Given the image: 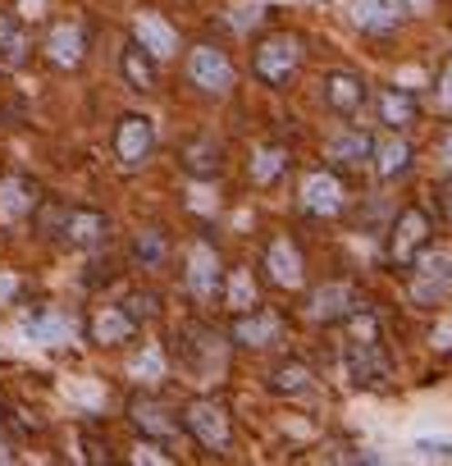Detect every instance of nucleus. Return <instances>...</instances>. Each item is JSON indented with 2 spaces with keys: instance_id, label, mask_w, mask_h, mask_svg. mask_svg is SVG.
<instances>
[{
  "instance_id": "13",
  "label": "nucleus",
  "mask_w": 452,
  "mask_h": 466,
  "mask_svg": "<svg viewBox=\"0 0 452 466\" xmlns=\"http://www.w3.org/2000/svg\"><path fill=\"white\" fill-rule=\"evenodd\" d=\"M343 366H347V375H352L361 389H379V384L393 380V361H388V352H384V339H370V343L347 339Z\"/></svg>"
},
{
  "instance_id": "22",
  "label": "nucleus",
  "mask_w": 452,
  "mask_h": 466,
  "mask_svg": "<svg viewBox=\"0 0 452 466\" xmlns=\"http://www.w3.org/2000/svg\"><path fill=\"white\" fill-rule=\"evenodd\" d=\"M370 101H375V119L384 124V128H411L416 119H420V96L416 92H407V87H379V92H370Z\"/></svg>"
},
{
  "instance_id": "10",
  "label": "nucleus",
  "mask_w": 452,
  "mask_h": 466,
  "mask_svg": "<svg viewBox=\"0 0 452 466\" xmlns=\"http://www.w3.org/2000/svg\"><path fill=\"white\" fill-rule=\"evenodd\" d=\"M51 233L74 252H96L110 238V219L101 210H92V206H69V210H55Z\"/></svg>"
},
{
  "instance_id": "29",
  "label": "nucleus",
  "mask_w": 452,
  "mask_h": 466,
  "mask_svg": "<svg viewBox=\"0 0 452 466\" xmlns=\"http://www.w3.org/2000/svg\"><path fill=\"white\" fill-rule=\"evenodd\" d=\"M33 60V37L15 15H0V69H24Z\"/></svg>"
},
{
  "instance_id": "8",
  "label": "nucleus",
  "mask_w": 452,
  "mask_h": 466,
  "mask_svg": "<svg viewBox=\"0 0 452 466\" xmlns=\"http://www.w3.org/2000/svg\"><path fill=\"white\" fill-rule=\"evenodd\" d=\"M261 275H266V284L279 289V293L306 289V257H302L297 238H288V233H275V238L266 243V252H261Z\"/></svg>"
},
{
  "instance_id": "40",
  "label": "nucleus",
  "mask_w": 452,
  "mask_h": 466,
  "mask_svg": "<svg viewBox=\"0 0 452 466\" xmlns=\"http://www.w3.org/2000/svg\"><path fill=\"white\" fill-rule=\"evenodd\" d=\"M434 197H438V210H443V219L452 224V178H447V183H438V192H434Z\"/></svg>"
},
{
  "instance_id": "27",
  "label": "nucleus",
  "mask_w": 452,
  "mask_h": 466,
  "mask_svg": "<svg viewBox=\"0 0 452 466\" xmlns=\"http://www.w3.org/2000/svg\"><path fill=\"white\" fill-rule=\"evenodd\" d=\"M128 261H133L137 270H165V261H169V233H165L160 224L137 228L133 243H128Z\"/></svg>"
},
{
  "instance_id": "17",
  "label": "nucleus",
  "mask_w": 452,
  "mask_h": 466,
  "mask_svg": "<svg viewBox=\"0 0 452 466\" xmlns=\"http://www.w3.org/2000/svg\"><path fill=\"white\" fill-rule=\"evenodd\" d=\"M352 307H357V289H352L347 279H329V284H320V289L306 293L302 316H306L311 325H343Z\"/></svg>"
},
{
  "instance_id": "32",
  "label": "nucleus",
  "mask_w": 452,
  "mask_h": 466,
  "mask_svg": "<svg viewBox=\"0 0 452 466\" xmlns=\"http://www.w3.org/2000/svg\"><path fill=\"white\" fill-rule=\"evenodd\" d=\"M370 142L375 137H366V133H357V128H347V133H338L334 142H329V160L334 165H343V169H352V165H366L370 160Z\"/></svg>"
},
{
  "instance_id": "30",
  "label": "nucleus",
  "mask_w": 452,
  "mask_h": 466,
  "mask_svg": "<svg viewBox=\"0 0 452 466\" xmlns=\"http://www.w3.org/2000/svg\"><path fill=\"white\" fill-rule=\"evenodd\" d=\"M178 160H183V169H187L192 178H215V174L224 169V147H219L215 137H196V142H187V147L178 151Z\"/></svg>"
},
{
  "instance_id": "14",
  "label": "nucleus",
  "mask_w": 452,
  "mask_h": 466,
  "mask_svg": "<svg viewBox=\"0 0 452 466\" xmlns=\"http://www.w3.org/2000/svg\"><path fill=\"white\" fill-rule=\"evenodd\" d=\"M128 425H133L142 439L169 443V439L178 434V411L165 407L156 393H133V398H128Z\"/></svg>"
},
{
  "instance_id": "1",
  "label": "nucleus",
  "mask_w": 452,
  "mask_h": 466,
  "mask_svg": "<svg viewBox=\"0 0 452 466\" xmlns=\"http://www.w3.org/2000/svg\"><path fill=\"white\" fill-rule=\"evenodd\" d=\"M302 60H306V46H302L297 33H270V37H261L256 51H252V78H256L261 87L279 92V87H288V83L297 78Z\"/></svg>"
},
{
  "instance_id": "11",
  "label": "nucleus",
  "mask_w": 452,
  "mask_h": 466,
  "mask_svg": "<svg viewBox=\"0 0 452 466\" xmlns=\"http://www.w3.org/2000/svg\"><path fill=\"white\" fill-rule=\"evenodd\" d=\"M229 339H219L215 329H206V325H187V329H178V352H183V366L196 375V380H206V375H219L224 370V357H229Z\"/></svg>"
},
{
  "instance_id": "38",
  "label": "nucleus",
  "mask_w": 452,
  "mask_h": 466,
  "mask_svg": "<svg viewBox=\"0 0 452 466\" xmlns=\"http://www.w3.org/2000/svg\"><path fill=\"white\" fill-rule=\"evenodd\" d=\"M429 343H434L438 352H447V348H452V311H447V316H443V320L429 329Z\"/></svg>"
},
{
  "instance_id": "34",
  "label": "nucleus",
  "mask_w": 452,
  "mask_h": 466,
  "mask_svg": "<svg viewBox=\"0 0 452 466\" xmlns=\"http://www.w3.org/2000/svg\"><path fill=\"white\" fill-rule=\"evenodd\" d=\"M416 452L425 461H452V439H416Z\"/></svg>"
},
{
  "instance_id": "37",
  "label": "nucleus",
  "mask_w": 452,
  "mask_h": 466,
  "mask_svg": "<svg viewBox=\"0 0 452 466\" xmlns=\"http://www.w3.org/2000/svg\"><path fill=\"white\" fill-rule=\"evenodd\" d=\"M133 457H137V461H160V466H169V461H174V457H169V452H165V448H160L156 439H142Z\"/></svg>"
},
{
  "instance_id": "18",
  "label": "nucleus",
  "mask_w": 452,
  "mask_h": 466,
  "mask_svg": "<svg viewBox=\"0 0 452 466\" xmlns=\"http://www.w3.org/2000/svg\"><path fill=\"white\" fill-rule=\"evenodd\" d=\"M133 334H137V316L124 302H101L87 316V343H96V348H124V343H133Z\"/></svg>"
},
{
  "instance_id": "3",
  "label": "nucleus",
  "mask_w": 452,
  "mask_h": 466,
  "mask_svg": "<svg viewBox=\"0 0 452 466\" xmlns=\"http://www.w3.org/2000/svg\"><path fill=\"white\" fill-rule=\"evenodd\" d=\"M183 289L196 307H215L219 302V289H224V261H219V248L210 238H192L187 252H183Z\"/></svg>"
},
{
  "instance_id": "33",
  "label": "nucleus",
  "mask_w": 452,
  "mask_h": 466,
  "mask_svg": "<svg viewBox=\"0 0 452 466\" xmlns=\"http://www.w3.org/2000/svg\"><path fill=\"white\" fill-rule=\"evenodd\" d=\"M165 370H169V361H165V348H160V343H146V348L128 361V380H133V384H142V389L160 384V380H165Z\"/></svg>"
},
{
  "instance_id": "20",
  "label": "nucleus",
  "mask_w": 452,
  "mask_h": 466,
  "mask_svg": "<svg viewBox=\"0 0 452 466\" xmlns=\"http://www.w3.org/2000/svg\"><path fill=\"white\" fill-rule=\"evenodd\" d=\"M347 19L366 37H393L407 24V5H402V0H352Z\"/></svg>"
},
{
  "instance_id": "9",
  "label": "nucleus",
  "mask_w": 452,
  "mask_h": 466,
  "mask_svg": "<svg viewBox=\"0 0 452 466\" xmlns=\"http://www.w3.org/2000/svg\"><path fill=\"white\" fill-rule=\"evenodd\" d=\"M297 210L311 219H338L347 210V183L334 169H311L297 183Z\"/></svg>"
},
{
  "instance_id": "16",
  "label": "nucleus",
  "mask_w": 452,
  "mask_h": 466,
  "mask_svg": "<svg viewBox=\"0 0 452 466\" xmlns=\"http://www.w3.org/2000/svg\"><path fill=\"white\" fill-rule=\"evenodd\" d=\"M370 165L379 174V183H397L411 165H416V147L402 128H384L375 142H370Z\"/></svg>"
},
{
  "instance_id": "7",
  "label": "nucleus",
  "mask_w": 452,
  "mask_h": 466,
  "mask_svg": "<svg viewBox=\"0 0 452 466\" xmlns=\"http://www.w3.org/2000/svg\"><path fill=\"white\" fill-rule=\"evenodd\" d=\"M110 147H115V165H119L124 174H137V169H146L151 156H156V124H151L146 115L128 110V115H119Z\"/></svg>"
},
{
  "instance_id": "4",
  "label": "nucleus",
  "mask_w": 452,
  "mask_h": 466,
  "mask_svg": "<svg viewBox=\"0 0 452 466\" xmlns=\"http://www.w3.org/2000/svg\"><path fill=\"white\" fill-rule=\"evenodd\" d=\"M434 243V219L420 206H402L388 224V238H384V261L388 266H411L425 248Z\"/></svg>"
},
{
  "instance_id": "28",
  "label": "nucleus",
  "mask_w": 452,
  "mask_h": 466,
  "mask_svg": "<svg viewBox=\"0 0 452 466\" xmlns=\"http://www.w3.org/2000/svg\"><path fill=\"white\" fill-rule=\"evenodd\" d=\"M219 302L229 307L234 316L238 311H252L261 307V289H256V275L247 266H234V270H224V289H219Z\"/></svg>"
},
{
  "instance_id": "12",
  "label": "nucleus",
  "mask_w": 452,
  "mask_h": 466,
  "mask_svg": "<svg viewBox=\"0 0 452 466\" xmlns=\"http://www.w3.org/2000/svg\"><path fill=\"white\" fill-rule=\"evenodd\" d=\"M284 316L270 311V307H252V311H238L234 325H229V343L234 348H247V352H270L284 343Z\"/></svg>"
},
{
  "instance_id": "5",
  "label": "nucleus",
  "mask_w": 452,
  "mask_h": 466,
  "mask_svg": "<svg viewBox=\"0 0 452 466\" xmlns=\"http://www.w3.org/2000/svg\"><path fill=\"white\" fill-rule=\"evenodd\" d=\"M178 425L206 448V452H229L234 443V416L219 398H192L183 411H178Z\"/></svg>"
},
{
  "instance_id": "39",
  "label": "nucleus",
  "mask_w": 452,
  "mask_h": 466,
  "mask_svg": "<svg viewBox=\"0 0 452 466\" xmlns=\"http://www.w3.org/2000/svg\"><path fill=\"white\" fill-rule=\"evenodd\" d=\"M19 298V275H10V270H0V307H10Z\"/></svg>"
},
{
  "instance_id": "21",
  "label": "nucleus",
  "mask_w": 452,
  "mask_h": 466,
  "mask_svg": "<svg viewBox=\"0 0 452 466\" xmlns=\"http://www.w3.org/2000/svg\"><path fill=\"white\" fill-rule=\"evenodd\" d=\"M133 42L151 56V60H174L178 56V33H174V24H165L156 10H137V19H133Z\"/></svg>"
},
{
  "instance_id": "15",
  "label": "nucleus",
  "mask_w": 452,
  "mask_h": 466,
  "mask_svg": "<svg viewBox=\"0 0 452 466\" xmlns=\"http://www.w3.org/2000/svg\"><path fill=\"white\" fill-rule=\"evenodd\" d=\"M42 56H46L51 69L74 74V69L87 60V33H83V24H74V19L51 24V33H46V42H42Z\"/></svg>"
},
{
  "instance_id": "6",
  "label": "nucleus",
  "mask_w": 452,
  "mask_h": 466,
  "mask_svg": "<svg viewBox=\"0 0 452 466\" xmlns=\"http://www.w3.org/2000/svg\"><path fill=\"white\" fill-rule=\"evenodd\" d=\"M411 302L416 307H443L452 302V252L447 248H425L411 261Z\"/></svg>"
},
{
  "instance_id": "41",
  "label": "nucleus",
  "mask_w": 452,
  "mask_h": 466,
  "mask_svg": "<svg viewBox=\"0 0 452 466\" xmlns=\"http://www.w3.org/2000/svg\"><path fill=\"white\" fill-rule=\"evenodd\" d=\"M15 461V448H10V439H0V466H10Z\"/></svg>"
},
{
  "instance_id": "23",
  "label": "nucleus",
  "mask_w": 452,
  "mask_h": 466,
  "mask_svg": "<svg viewBox=\"0 0 452 466\" xmlns=\"http://www.w3.org/2000/svg\"><path fill=\"white\" fill-rule=\"evenodd\" d=\"M37 210V187L24 174H5L0 178V224H24Z\"/></svg>"
},
{
  "instance_id": "24",
  "label": "nucleus",
  "mask_w": 452,
  "mask_h": 466,
  "mask_svg": "<svg viewBox=\"0 0 452 466\" xmlns=\"http://www.w3.org/2000/svg\"><path fill=\"white\" fill-rule=\"evenodd\" d=\"M74 320L60 311V307H42L28 325H24V339L28 343H37V348H65V343H74Z\"/></svg>"
},
{
  "instance_id": "31",
  "label": "nucleus",
  "mask_w": 452,
  "mask_h": 466,
  "mask_svg": "<svg viewBox=\"0 0 452 466\" xmlns=\"http://www.w3.org/2000/svg\"><path fill=\"white\" fill-rule=\"evenodd\" d=\"M284 174H288V151H284L279 142H266V147L252 151V160H247V178H252L256 187H275Z\"/></svg>"
},
{
  "instance_id": "19",
  "label": "nucleus",
  "mask_w": 452,
  "mask_h": 466,
  "mask_svg": "<svg viewBox=\"0 0 452 466\" xmlns=\"http://www.w3.org/2000/svg\"><path fill=\"white\" fill-rule=\"evenodd\" d=\"M325 106L338 119H352V115H361L370 106V83L357 69H329L325 74Z\"/></svg>"
},
{
  "instance_id": "36",
  "label": "nucleus",
  "mask_w": 452,
  "mask_h": 466,
  "mask_svg": "<svg viewBox=\"0 0 452 466\" xmlns=\"http://www.w3.org/2000/svg\"><path fill=\"white\" fill-rule=\"evenodd\" d=\"M434 96L452 110V56H447V60L438 65V74H434Z\"/></svg>"
},
{
  "instance_id": "35",
  "label": "nucleus",
  "mask_w": 452,
  "mask_h": 466,
  "mask_svg": "<svg viewBox=\"0 0 452 466\" xmlns=\"http://www.w3.org/2000/svg\"><path fill=\"white\" fill-rule=\"evenodd\" d=\"M124 307H128V311L137 316V325H142V320H151V316H156L160 298H156V293H133V298H124Z\"/></svg>"
},
{
  "instance_id": "42",
  "label": "nucleus",
  "mask_w": 452,
  "mask_h": 466,
  "mask_svg": "<svg viewBox=\"0 0 452 466\" xmlns=\"http://www.w3.org/2000/svg\"><path fill=\"white\" fill-rule=\"evenodd\" d=\"M438 151H443V165L452 169V133H443V147H438Z\"/></svg>"
},
{
  "instance_id": "26",
  "label": "nucleus",
  "mask_w": 452,
  "mask_h": 466,
  "mask_svg": "<svg viewBox=\"0 0 452 466\" xmlns=\"http://www.w3.org/2000/svg\"><path fill=\"white\" fill-rule=\"evenodd\" d=\"M266 389H270L275 398H306V393L316 389V370H311L306 361L288 357V361L270 366V375H266Z\"/></svg>"
},
{
  "instance_id": "25",
  "label": "nucleus",
  "mask_w": 452,
  "mask_h": 466,
  "mask_svg": "<svg viewBox=\"0 0 452 466\" xmlns=\"http://www.w3.org/2000/svg\"><path fill=\"white\" fill-rule=\"evenodd\" d=\"M119 74H124V83H128L133 92H142V96L160 87V60H151L133 37H128V46L119 51Z\"/></svg>"
},
{
  "instance_id": "2",
  "label": "nucleus",
  "mask_w": 452,
  "mask_h": 466,
  "mask_svg": "<svg viewBox=\"0 0 452 466\" xmlns=\"http://www.w3.org/2000/svg\"><path fill=\"white\" fill-rule=\"evenodd\" d=\"M183 78H187L192 92L215 96V101L229 96V92L238 87V69H234L229 51H219L215 42H196V46L183 56Z\"/></svg>"
}]
</instances>
